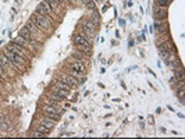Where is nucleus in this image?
Returning <instances> with one entry per match:
<instances>
[{
  "mask_svg": "<svg viewBox=\"0 0 185 139\" xmlns=\"http://www.w3.org/2000/svg\"><path fill=\"white\" fill-rule=\"evenodd\" d=\"M31 21H32L35 25H38L42 31H49V29L52 28V21H50V18L45 17V15H42V14H39V13H36V11L31 15Z\"/></svg>",
  "mask_w": 185,
  "mask_h": 139,
  "instance_id": "f257e3e1",
  "label": "nucleus"
},
{
  "mask_svg": "<svg viewBox=\"0 0 185 139\" xmlns=\"http://www.w3.org/2000/svg\"><path fill=\"white\" fill-rule=\"evenodd\" d=\"M4 56H6L10 61H11L13 64H14V67L18 70H23L24 68V65H25V58L24 57H20V56H17L15 53H13L10 52L8 49H7L6 52H4Z\"/></svg>",
  "mask_w": 185,
  "mask_h": 139,
  "instance_id": "f03ea898",
  "label": "nucleus"
},
{
  "mask_svg": "<svg viewBox=\"0 0 185 139\" xmlns=\"http://www.w3.org/2000/svg\"><path fill=\"white\" fill-rule=\"evenodd\" d=\"M7 49L10 50V52L15 53L17 56H20V57H29V54H31V52H29L28 49H25V47H21L18 46V45H15L14 42H10V45L7 46Z\"/></svg>",
  "mask_w": 185,
  "mask_h": 139,
  "instance_id": "7ed1b4c3",
  "label": "nucleus"
},
{
  "mask_svg": "<svg viewBox=\"0 0 185 139\" xmlns=\"http://www.w3.org/2000/svg\"><path fill=\"white\" fill-rule=\"evenodd\" d=\"M20 36L21 38H24L25 41H28L29 43H34V45H39V41L35 38L34 35H32V32L29 31L27 27H23V28L20 29Z\"/></svg>",
  "mask_w": 185,
  "mask_h": 139,
  "instance_id": "20e7f679",
  "label": "nucleus"
},
{
  "mask_svg": "<svg viewBox=\"0 0 185 139\" xmlns=\"http://www.w3.org/2000/svg\"><path fill=\"white\" fill-rule=\"evenodd\" d=\"M153 18L155 21H163L167 18V8L166 7H155V13H153Z\"/></svg>",
  "mask_w": 185,
  "mask_h": 139,
  "instance_id": "39448f33",
  "label": "nucleus"
},
{
  "mask_svg": "<svg viewBox=\"0 0 185 139\" xmlns=\"http://www.w3.org/2000/svg\"><path fill=\"white\" fill-rule=\"evenodd\" d=\"M70 68L74 70V71H78V72H82V74H85V64L82 63V60H75V61H72V63L70 64Z\"/></svg>",
  "mask_w": 185,
  "mask_h": 139,
  "instance_id": "423d86ee",
  "label": "nucleus"
},
{
  "mask_svg": "<svg viewBox=\"0 0 185 139\" xmlns=\"http://www.w3.org/2000/svg\"><path fill=\"white\" fill-rule=\"evenodd\" d=\"M60 81H63L64 84H67L68 86H71V88H75V86H78V79L77 78H74L72 75H63L61 78H60Z\"/></svg>",
  "mask_w": 185,
  "mask_h": 139,
  "instance_id": "0eeeda50",
  "label": "nucleus"
},
{
  "mask_svg": "<svg viewBox=\"0 0 185 139\" xmlns=\"http://www.w3.org/2000/svg\"><path fill=\"white\" fill-rule=\"evenodd\" d=\"M25 27H27V28H28L29 31H31V32H32V35H34L35 38H36V36H38V35H43V32H45V31H42V29L39 28V27H38V25H35V24L32 22V21H31V20H29L28 22H27V25H25Z\"/></svg>",
  "mask_w": 185,
  "mask_h": 139,
  "instance_id": "6e6552de",
  "label": "nucleus"
},
{
  "mask_svg": "<svg viewBox=\"0 0 185 139\" xmlns=\"http://www.w3.org/2000/svg\"><path fill=\"white\" fill-rule=\"evenodd\" d=\"M159 52H167V53H173L174 52V46L171 42H163L159 45Z\"/></svg>",
  "mask_w": 185,
  "mask_h": 139,
  "instance_id": "1a4fd4ad",
  "label": "nucleus"
},
{
  "mask_svg": "<svg viewBox=\"0 0 185 139\" xmlns=\"http://www.w3.org/2000/svg\"><path fill=\"white\" fill-rule=\"evenodd\" d=\"M0 63L3 64L4 70H10V71H11V70L15 68V67H14V64H13L11 61H10V60L4 56V54H0Z\"/></svg>",
  "mask_w": 185,
  "mask_h": 139,
  "instance_id": "9d476101",
  "label": "nucleus"
},
{
  "mask_svg": "<svg viewBox=\"0 0 185 139\" xmlns=\"http://www.w3.org/2000/svg\"><path fill=\"white\" fill-rule=\"evenodd\" d=\"M74 43L78 45V46H85V47H89V41H87L82 35H77L74 36Z\"/></svg>",
  "mask_w": 185,
  "mask_h": 139,
  "instance_id": "9b49d317",
  "label": "nucleus"
},
{
  "mask_svg": "<svg viewBox=\"0 0 185 139\" xmlns=\"http://www.w3.org/2000/svg\"><path fill=\"white\" fill-rule=\"evenodd\" d=\"M13 42H14L15 45H18V46L25 47V49H29V45H31L28 41H25V39H24V38H21V36H17V38H14V41H13Z\"/></svg>",
  "mask_w": 185,
  "mask_h": 139,
  "instance_id": "f8f14e48",
  "label": "nucleus"
},
{
  "mask_svg": "<svg viewBox=\"0 0 185 139\" xmlns=\"http://www.w3.org/2000/svg\"><path fill=\"white\" fill-rule=\"evenodd\" d=\"M41 124L42 125H45L46 128H49V129H52V128H54V125H56V120L49 118V117H45V118L41 121Z\"/></svg>",
  "mask_w": 185,
  "mask_h": 139,
  "instance_id": "ddd939ff",
  "label": "nucleus"
},
{
  "mask_svg": "<svg viewBox=\"0 0 185 139\" xmlns=\"http://www.w3.org/2000/svg\"><path fill=\"white\" fill-rule=\"evenodd\" d=\"M82 32H84V38L85 39H89V41H92L93 39V36H95V31H92V29H89V28H85V27H82Z\"/></svg>",
  "mask_w": 185,
  "mask_h": 139,
  "instance_id": "4468645a",
  "label": "nucleus"
},
{
  "mask_svg": "<svg viewBox=\"0 0 185 139\" xmlns=\"http://www.w3.org/2000/svg\"><path fill=\"white\" fill-rule=\"evenodd\" d=\"M53 92L54 93H57L58 96H61V98H68V93H70V91H64V89H58V88H54L53 89Z\"/></svg>",
  "mask_w": 185,
  "mask_h": 139,
  "instance_id": "2eb2a0df",
  "label": "nucleus"
},
{
  "mask_svg": "<svg viewBox=\"0 0 185 139\" xmlns=\"http://www.w3.org/2000/svg\"><path fill=\"white\" fill-rule=\"evenodd\" d=\"M82 27H85V28H89V29H92V31H95V29H96V24L93 22L92 20H87V21H84V22H82Z\"/></svg>",
  "mask_w": 185,
  "mask_h": 139,
  "instance_id": "dca6fc26",
  "label": "nucleus"
},
{
  "mask_svg": "<svg viewBox=\"0 0 185 139\" xmlns=\"http://www.w3.org/2000/svg\"><path fill=\"white\" fill-rule=\"evenodd\" d=\"M54 88H58V89H64V91H70V89H71V86H68L67 84H64L63 81L54 82Z\"/></svg>",
  "mask_w": 185,
  "mask_h": 139,
  "instance_id": "f3484780",
  "label": "nucleus"
},
{
  "mask_svg": "<svg viewBox=\"0 0 185 139\" xmlns=\"http://www.w3.org/2000/svg\"><path fill=\"white\" fill-rule=\"evenodd\" d=\"M155 29H156L157 34H163V32H164V27H163V22H160V21H156V22H155Z\"/></svg>",
  "mask_w": 185,
  "mask_h": 139,
  "instance_id": "a211bd4d",
  "label": "nucleus"
},
{
  "mask_svg": "<svg viewBox=\"0 0 185 139\" xmlns=\"http://www.w3.org/2000/svg\"><path fill=\"white\" fill-rule=\"evenodd\" d=\"M49 99H52V100H56V102H64V98H61V96H58L57 93H54V92H52L50 95H49Z\"/></svg>",
  "mask_w": 185,
  "mask_h": 139,
  "instance_id": "6ab92c4d",
  "label": "nucleus"
},
{
  "mask_svg": "<svg viewBox=\"0 0 185 139\" xmlns=\"http://www.w3.org/2000/svg\"><path fill=\"white\" fill-rule=\"evenodd\" d=\"M156 3L159 7H166L167 8L170 6V3H171V0H156Z\"/></svg>",
  "mask_w": 185,
  "mask_h": 139,
  "instance_id": "aec40b11",
  "label": "nucleus"
},
{
  "mask_svg": "<svg viewBox=\"0 0 185 139\" xmlns=\"http://www.w3.org/2000/svg\"><path fill=\"white\" fill-rule=\"evenodd\" d=\"M36 13H39V14H42V15H45V17H49V14H47L46 8L42 6V4H39V6L36 7Z\"/></svg>",
  "mask_w": 185,
  "mask_h": 139,
  "instance_id": "412c9836",
  "label": "nucleus"
},
{
  "mask_svg": "<svg viewBox=\"0 0 185 139\" xmlns=\"http://www.w3.org/2000/svg\"><path fill=\"white\" fill-rule=\"evenodd\" d=\"M41 4H42V6H43V7H45V8H46V11H47V14H49V15H50V14H52V13H53L52 7L49 6V3H47V0H45V1H42Z\"/></svg>",
  "mask_w": 185,
  "mask_h": 139,
  "instance_id": "4be33fe9",
  "label": "nucleus"
},
{
  "mask_svg": "<svg viewBox=\"0 0 185 139\" xmlns=\"http://www.w3.org/2000/svg\"><path fill=\"white\" fill-rule=\"evenodd\" d=\"M38 131H41V132H43L45 133V135H49V132H50V129H49V128H46L45 127V125H42V124H39V127H38Z\"/></svg>",
  "mask_w": 185,
  "mask_h": 139,
  "instance_id": "5701e85b",
  "label": "nucleus"
},
{
  "mask_svg": "<svg viewBox=\"0 0 185 139\" xmlns=\"http://www.w3.org/2000/svg\"><path fill=\"white\" fill-rule=\"evenodd\" d=\"M72 57L75 58V60H82V58H84V53L82 52H74L72 53Z\"/></svg>",
  "mask_w": 185,
  "mask_h": 139,
  "instance_id": "b1692460",
  "label": "nucleus"
},
{
  "mask_svg": "<svg viewBox=\"0 0 185 139\" xmlns=\"http://www.w3.org/2000/svg\"><path fill=\"white\" fill-rule=\"evenodd\" d=\"M47 3H49V6L52 7V10L54 7L58 6V3H60V0H47Z\"/></svg>",
  "mask_w": 185,
  "mask_h": 139,
  "instance_id": "393cba45",
  "label": "nucleus"
},
{
  "mask_svg": "<svg viewBox=\"0 0 185 139\" xmlns=\"http://www.w3.org/2000/svg\"><path fill=\"white\" fill-rule=\"evenodd\" d=\"M32 136H35V138H43V136H46V135H45L43 132H41V131H38V129H36V131L32 133Z\"/></svg>",
  "mask_w": 185,
  "mask_h": 139,
  "instance_id": "a878e982",
  "label": "nucleus"
},
{
  "mask_svg": "<svg viewBox=\"0 0 185 139\" xmlns=\"http://www.w3.org/2000/svg\"><path fill=\"white\" fill-rule=\"evenodd\" d=\"M87 7H88V8H91V10L93 11V10H95V3H93L92 0H89V1L87 3Z\"/></svg>",
  "mask_w": 185,
  "mask_h": 139,
  "instance_id": "bb28decb",
  "label": "nucleus"
},
{
  "mask_svg": "<svg viewBox=\"0 0 185 139\" xmlns=\"http://www.w3.org/2000/svg\"><path fill=\"white\" fill-rule=\"evenodd\" d=\"M0 77H1V78L6 77V74H4V67H3V64L1 63H0Z\"/></svg>",
  "mask_w": 185,
  "mask_h": 139,
  "instance_id": "cd10ccee",
  "label": "nucleus"
},
{
  "mask_svg": "<svg viewBox=\"0 0 185 139\" xmlns=\"http://www.w3.org/2000/svg\"><path fill=\"white\" fill-rule=\"evenodd\" d=\"M118 24H120V27H124V25H125V21H124L122 18H120V20H118Z\"/></svg>",
  "mask_w": 185,
  "mask_h": 139,
  "instance_id": "c85d7f7f",
  "label": "nucleus"
},
{
  "mask_svg": "<svg viewBox=\"0 0 185 139\" xmlns=\"http://www.w3.org/2000/svg\"><path fill=\"white\" fill-rule=\"evenodd\" d=\"M57 113H58V114H60V116H63L64 113H65V109H58V110H57Z\"/></svg>",
  "mask_w": 185,
  "mask_h": 139,
  "instance_id": "c756f323",
  "label": "nucleus"
},
{
  "mask_svg": "<svg viewBox=\"0 0 185 139\" xmlns=\"http://www.w3.org/2000/svg\"><path fill=\"white\" fill-rule=\"evenodd\" d=\"M148 120H149V124H155V122H153V117H149V118H148Z\"/></svg>",
  "mask_w": 185,
  "mask_h": 139,
  "instance_id": "7c9ffc66",
  "label": "nucleus"
},
{
  "mask_svg": "<svg viewBox=\"0 0 185 139\" xmlns=\"http://www.w3.org/2000/svg\"><path fill=\"white\" fill-rule=\"evenodd\" d=\"M160 113H162V109H160V107H157V109H156V114H160Z\"/></svg>",
  "mask_w": 185,
  "mask_h": 139,
  "instance_id": "2f4dec72",
  "label": "nucleus"
},
{
  "mask_svg": "<svg viewBox=\"0 0 185 139\" xmlns=\"http://www.w3.org/2000/svg\"><path fill=\"white\" fill-rule=\"evenodd\" d=\"M15 1H17V4H21L23 3V0H15Z\"/></svg>",
  "mask_w": 185,
  "mask_h": 139,
  "instance_id": "473e14b6",
  "label": "nucleus"
},
{
  "mask_svg": "<svg viewBox=\"0 0 185 139\" xmlns=\"http://www.w3.org/2000/svg\"><path fill=\"white\" fill-rule=\"evenodd\" d=\"M0 84H1V78H0Z\"/></svg>",
  "mask_w": 185,
  "mask_h": 139,
  "instance_id": "72a5a7b5",
  "label": "nucleus"
}]
</instances>
